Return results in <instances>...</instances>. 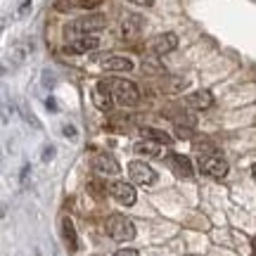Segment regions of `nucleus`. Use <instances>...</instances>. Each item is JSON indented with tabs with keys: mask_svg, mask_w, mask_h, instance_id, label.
<instances>
[{
	"mask_svg": "<svg viewBox=\"0 0 256 256\" xmlns=\"http://www.w3.org/2000/svg\"><path fill=\"white\" fill-rule=\"evenodd\" d=\"M107 232H110V238L114 242H128V240L136 238V226H133L130 218L121 216V214H114L107 220Z\"/></svg>",
	"mask_w": 256,
	"mask_h": 256,
	"instance_id": "nucleus-1",
	"label": "nucleus"
},
{
	"mask_svg": "<svg viewBox=\"0 0 256 256\" xmlns=\"http://www.w3.org/2000/svg\"><path fill=\"white\" fill-rule=\"evenodd\" d=\"M104 24H107V19L102 17V14H88V17H81V19H76V22H72L64 31H66V36L81 38V36H90L92 31L104 28Z\"/></svg>",
	"mask_w": 256,
	"mask_h": 256,
	"instance_id": "nucleus-2",
	"label": "nucleus"
},
{
	"mask_svg": "<svg viewBox=\"0 0 256 256\" xmlns=\"http://www.w3.org/2000/svg\"><path fill=\"white\" fill-rule=\"evenodd\" d=\"M112 92H114V100L124 104V107H133L140 100V90L133 81H124V78H116L112 81Z\"/></svg>",
	"mask_w": 256,
	"mask_h": 256,
	"instance_id": "nucleus-3",
	"label": "nucleus"
},
{
	"mask_svg": "<svg viewBox=\"0 0 256 256\" xmlns=\"http://www.w3.org/2000/svg\"><path fill=\"white\" fill-rule=\"evenodd\" d=\"M128 176H130V183L138 185H152L156 183V171L145 162H130L128 164Z\"/></svg>",
	"mask_w": 256,
	"mask_h": 256,
	"instance_id": "nucleus-4",
	"label": "nucleus"
},
{
	"mask_svg": "<svg viewBox=\"0 0 256 256\" xmlns=\"http://www.w3.org/2000/svg\"><path fill=\"white\" fill-rule=\"evenodd\" d=\"M176 46H178V36L176 34H159V36H154L152 40H150V52L156 57L162 55H168L171 50H176Z\"/></svg>",
	"mask_w": 256,
	"mask_h": 256,
	"instance_id": "nucleus-5",
	"label": "nucleus"
},
{
	"mask_svg": "<svg viewBox=\"0 0 256 256\" xmlns=\"http://www.w3.org/2000/svg\"><path fill=\"white\" fill-rule=\"evenodd\" d=\"M112 88L107 86V81H98L92 88V102L100 112H110L112 110Z\"/></svg>",
	"mask_w": 256,
	"mask_h": 256,
	"instance_id": "nucleus-6",
	"label": "nucleus"
},
{
	"mask_svg": "<svg viewBox=\"0 0 256 256\" xmlns=\"http://www.w3.org/2000/svg\"><path fill=\"white\" fill-rule=\"evenodd\" d=\"M202 174L211 176V178H223V176L228 174V162H226L223 156H216V154L206 156V159L202 162Z\"/></svg>",
	"mask_w": 256,
	"mask_h": 256,
	"instance_id": "nucleus-7",
	"label": "nucleus"
},
{
	"mask_svg": "<svg viewBox=\"0 0 256 256\" xmlns=\"http://www.w3.org/2000/svg\"><path fill=\"white\" fill-rule=\"evenodd\" d=\"M110 192H112V197L119 202V204H124V206L136 204V188H133L130 183H124V180H119V183H112Z\"/></svg>",
	"mask_w": 256,
	"mask_h": 256,
	"instance_id": "nucleus-8",
	"label": "nucleus"
},
{
	"mask_svg": "<svg viewBox=\"0 0 256 256\" xmlns=\"http://www.w3.org/2000/svg\"><path fill=\"white\" fill-rule=\"evenodd\" d=\"M98 46H100V40H98V36H81L76 38L72 46H66L64 50L66 52H72V55H86V52H92V50H98Z\"/></svg>",
	"mask_w": 256,
	"mask_h": 256,
	"instance_id": "nucleus-9",
	"label": "nucleus"
},
{
	"mask_svg": "<svg viewBox=\"0 0 256 256\" xmlns=\"http://www.w3.org/2000/svg\"><path fill=\"white\" fill-rule=\"evenodd\" d=\"M92 168H95L98 174H102V176H114V174H119L121 166L116 164V159H114L112 154L102 152V154H98L95 159H92Z\"/></svg>",
	"mask_w": 256,
	"mask_h": 256,
	"instance_id": "nucleus-10",
	"label": "nucleus"
},
{
	"mask_svg": "<svg viewBox=\"0 0 256 256\" xmlns=\"http://www.w3.org/2000/svg\"><path fill=\"white\" fill-rule=\"evenodd\" d=\"M185 104L190 107V110H209L211 104H214V95L209 90H197V92H190L188 98H185Z\"/></svg>",
	"mask_w": 256,
	"mask_h": 256,
	"instance_id": "nucleus-11",
	"label": "nucleus"
},
{
	"mask_svg": "<svg viewBox=\"0 0 256 256\" xmlns=\"http://www.w3.org/2000/svg\"><path fill=\"white\" fill-rule=\"evenodd\" d=\"M142 31V17L140 14H126L121 22V34L126 38H136Z\"/></svg>",
	"mask_w": 256,
	"mask_h": 256,
	"instance_id": "nucleus-12",
	"label": "nucleus"
},
{
	"mask_svg": "<svg viewBox=\"0 0 256 256\" xmlns=\"http://www.w3.org/2000/svg\"><path fill=\"white\" fill-rule=\"evenodd\" d=\"M133 60L130 57H110L104 62V69L107 72H133Z\"/></svg>",
	"mask_w": 256,
	"mask_h": 256,
	"instance_id": "nucleus-13",
	"label": "nucleus"
},
{
	"mask_svg": "<svg viewBox=\"0 0 256 256\" xmlns=\"http://www.w3.org/2000/svg\"><path fill=\"white\" fill-rule=\"evenodd\" d=\"M136 150L138 154H145V156H159L162 154V145L159 142H154V140H140V142H136Z\"/></svg>",
	"mask_w": 256,
	"mask_h": 256,
	"instance_id": "nucleus-14",
	"label": "nucleus"
},
{
	"mask_svg": "<svg viewBox=\"0 0 256 256\" xmlns=\"http://www.w3.org/2000/svg\"><path fill=\"white\" fill-rule=\"evenodd\" d=\"M168 159H171V164H174V168H176V174L178 176H185V178H190L192 176V164H190V159H188V156L171 154Z\"/></svg>",
	"mask_w": 256,
	"mask_h": 256,
	"instance_id": "nucleus-15",
	"label": "nucleus"
},
{
	"mask_svg": "<svg viewBox=\"0 0 256 256\" xmlns=\"http://www.w3.org/2000/svg\"><path fill=\"white\" fill-rule=\"evenodd\" d=\"M62 232H64V240H66L69 249H72V252H76V249H78V238H76L74 223H72L69 218H64V220H62Z\"/></svg>",
	"mask_w": 256,
	"mask_h": 256,
	"instance_id": "nucleus-16",
	"label": "nucleus"
},
{
	"mask_svg": "<svg viewBox=\"0 0 256 256\" xmlns=\"http://www.w3.org/2000/svg\"><path fill=\"white\" fill-rule=\"evenodd\" d=\"M140 133H142V138L154 140V142H159V145H171V136L164 133V130H156V128H142Z\"/></svg>",
	"mask_w": 256,
	"mask_h": 256,
	"instance_id": "nucleus-17",
	"label": "nucleus"
},
{
	"mask_svg": "<svg viewBox=\"0 0 256 256\" xmlns=\"http://www.w3.org/2000/svg\"><path fill=\"white\" fill-rule=\"evenodd\" d=\"M31 5H34V2H31V0H24V2H22V8H19V17H26L28 14V10H31Z\"/></svg>",
	"mask_w": 256,
	"mask_h": 256,
	"instance_id": "nucleus-18",
	"label": "nucleus"
},
{
	"mask_svg": "<svg viewBox=\"0 0 256 256\" xmlns=\"http://www.w3.org/2000/svg\"><path fill=\"white\" fill-rule=\"evenodd\" d=\"M62 133H64V136H66V138H76V128H74L72 124H64Z\"/></svg>",
	"mask_w": 256,
	"mask_h": 256,
	"instance_id": "nucleus-19",
	"label": "nucleus"
},
{
	"mask_svg": "<svg viewBox=\"0 0 256 256\" xmlns=\"http://www.w3.org/2000/svg\"><path fill=\"white\" fill-rule=\"evenodd\" d=\"M46 107H48V112H60L55 98H48V100H46Z\"/></svg>",
	"mask_w": 256,
	"mask_h": 256,
	"instance_id": "nucleus-20",
	"label": "nucleus"
},
{
	"mask_svg": "<svg viewBox=\"0 0 256 256\" xmlns=\"http://www.w3.org/2000/svg\"><path fill=\"white\" fill-rule=\"evenodd\" d=\"M114 256H140V254H138L136 249H119Z\"/></svg>",
	"mask_w": 256,
	"mask_h": 256,
	"instance_id": "nucleus-21",
	"label": "nucleus"
},
{
	"mask_svg": "<svg viewBox=\"0 0 256 256\" xmlns=\"http://www.w3.org/2000/svg\"><path fill=\"white\" fill-rule=\"evenodd\" d=\"M52 156H55V147H46V150H43V162L52 159Z\"/></svg>",
	"mask_w": 256,
	"mask_h": 256,
	"instance_id": "nucleus-22",
	"label": "nucleus"
},
{
	"mask_svg": "<svg viewBox=\"0 0 256 256\" xmlns=\"http://www.w3.org/2000/svg\"><path fill=\"white\" fill-rule=\"evenodd\" d=\"M130 2H133V5H140V8H150L154 0H130Z\"/></svg>",
	"mask_w": 256,
	"mask_h": 256,
	"instance_id": "nucleus-23",
	"label": "nucleus"
},
{
	"mask_svg": "<svg viewBox=\"0 0 256 256\" xmlns=\"http://www.w3.org/2000/svg\"><path fill=\"white\" fill-rule=\"evenodd\" d=\"M252 176H254V178H256V164L252 166Z\"/></svg>",
	"mask_w": 256,
	"mask_h": 256,
	"instance_id": "nucleus-24",
	"label": "nucleus"
},
{
	"mask_svg": "<svg viewBox=\"0 0 256 256\" xmlns=\"http://www.w3.org/2000/svg\"><path fill=\"white\" fill-rule=\"evenodd\" d=\"M254 249H256V240H254Z\"/></svg>",
	"mask_w": 256,
	"mask_h": 256,
	"instance_id": "nucleus-25",
	"label": "nucleus"
},
{
	"mask_svg": "<svg viewBox=\"0 0 256 256\" xmlns=\"http://www.w3.org/2000/svg\"><path fill=\"white\" fill-rule=\"evenodd\" d=\"M254 256H256V254H254Z\"/></svg>",
	"mask_w": 256,
	"mask_h": 256,
	"instance_id": "nucleus-26",
	"label": "nucleus"
}]
</instances>
